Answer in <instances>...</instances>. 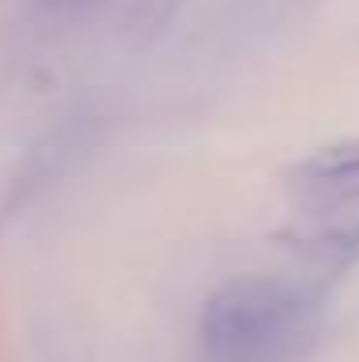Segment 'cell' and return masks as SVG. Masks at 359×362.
<instances>
[{
  "instance_id": "1",
  "label": "cell",
  "mask_w": 359,
  "mask_h": 362,
  "mask_svg": "<svg viewBox=\"0 0 359 362\" xmlns=\"http://www.w3.org/2000/svg\"><path fill=\"white\" fill-rule=\"evenodd\" d=\"M321 327V300L282 278H236L205 300V362H297Z\"/></svg>"
},
{
  "instance_id": "2",
  "label": "cell",
  "mask_w": 359,
  "mask_h": 362,
  "mask_svg": "<svg viewBox=\"0 0 359 362\" xmlns=\"http://www.w3.org/2000/svg\"><path fill=\"white\" fill-rule=\"evenodd\" d=\"M297 174L313 185H332V181L359 177V139H340L332 146H321L297 166Z\"/></svg>"
},
{
  "instance_id": "3",
  "label": "cell",
  "mask_w": 359,
  "mask_h": 362,
  "mask_svg": "<svg viewBox=\"0 0 359 362\" xmlns=\"http://www.w3.org/2000/svg\"><path fill=\"white\" fill-rule=\"evenodd\" d=\"M313 239L324 251H359V197L336 201L324 216L313 220Z\"/></svg>"
}]
</instances>
